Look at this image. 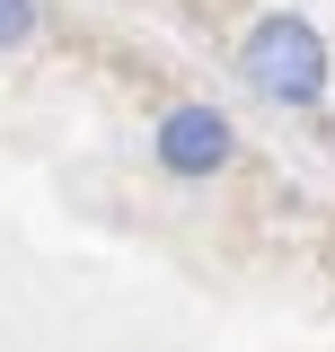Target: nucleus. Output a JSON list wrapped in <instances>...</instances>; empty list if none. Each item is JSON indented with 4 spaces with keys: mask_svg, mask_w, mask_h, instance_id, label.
<instances>
[{
    "mask_svg": "<svg viewBox=\"0 0 335 352\" xmlns=\"http://www.w3.org/2000/svg\"><path fill=\"white\" fill-rule=\"evenodd\" d=\"M327 132H335V124H327Z\"/></svg>",
    "mask_w": 335,
    "mask_h": 352,
    "instance_id": "20e7f679",
    "label": "nucleus"
},
{
    "mask_svg": "<svg viewBox=\"0 0 335 352\" xmlns=\"http://www.w3.org/2000/svg\"><path fill=\"white\" fill-rule=\"evenodd\" d=\"M44 36V0H0V53H27Z\"/></svg>",
    "mask_w": 335,
    "mask_h": 352,
    "instance_id": "7ed1b4c3",
    "label": "nucleus"
},
{
    "mask_svg": "<svg viewBox=\"0 0 335 352\" xmlns=\"http://www.w3.org/2000/svg\"><path fill=\"white\" fill-rule=\"evenodd\" d=\"M238 80H247L265 106H283V115L327 106L335 53H327V36H318V18H300V9H256L247 36H238Z\"/></svg>",
    "mask_w": 335,
    "mask_h": 352,
    "instance_id": "f257e3e1",
    "label": "nucleus"
},
{
    "mask_svg": "<svg viewBox=\"0 0 335 352\" xmlns=\"http://www.w3.org/2000/svg\"><path fill=\"white\" fill-rule=\"evenodd\" d=\"M150 168L176 176V185H212V176L238 168V124H230V106H212V97H176L150 115Z\"/></svg>",
    "mask_w": 335,
    "mask_h": 352,
    "instance_id": "f03ea898",
    "label": "nucleus"
}]
</instances>
